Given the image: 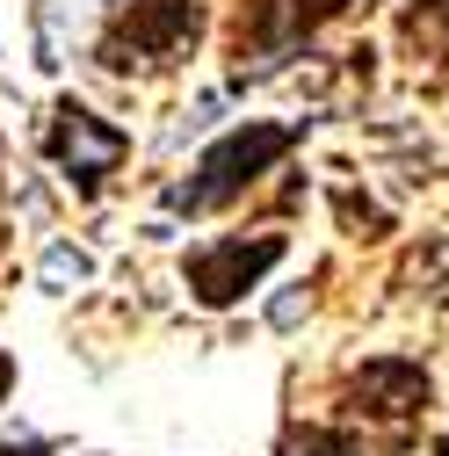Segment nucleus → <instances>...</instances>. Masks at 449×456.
I'll return each mask as SVG.
<instances>
[{
  "label": "nucleus",
  "mask_w": 449,
  "mask_h": 456,
  "mask_svg": "<svg viewBox=\"0 0 449 456\" xmlns=\"http://www.w3.org/2000/svg\"><path fill=\"white\" fill-rule=\"evenodd\" d=\"M305 138V124H240V131H224L203 159H196V175L167 196L175 210H189V217H203V210H224V203H240L275 159H283L290 145Z\"/></svg>",
  "instance_id": "f257e3e1"
},
{
  "label": "nucleus",
  "mask_w": 449,
  "mask_h": 456,
  "mask_svg": "<svg viewBox=\"0 0 449 456\" xmlns=\"http://www.w3.org/2000/svg\"><path fill=\"white\" fill-rule=\"evenodd\" d=\"M203 37V0H131L124 22L102 37V66L109 73H131V59L167 66Z\"/></svg>",
  "instance_id": "f03ea898"
},
{
  "label": "nucleus",
  "mask_w": 449,
  "mask_h": 456,
  "mask_svg": "<svg viewBox=\"0 0 449 456\" xmlns=\"http://www.w3.org/2000/svg\"><path fill=\"white\" fill-rule=\"evenodd\" d=\"M44 152L66 167V182H73V196H102V182L124 167V152H131V131H117V124H102L87 102H59L51 109V131H44Z\"/></svg>",
  "instance_id": "7ed1b4c3"
},
{
  "label": "nucleus",
  "mask_w": 449,
  "mask_h": 456,
  "mask_svg": "<svg viewBox=\"0 0 449 456\" xmlns=\"http://www.w3.org/2000/svg\"><path fill=\"white\" fill-rule=\"evenodd\" d=\"M290 254V240L283 232H254V240H217V247H196L189 254V290H196V305H210V312H224V305H240L254 282Z\"/></svg>",
  "instance_id": "20e7f679"
},
{
  "label": "nucleus",
  "mask_w": 449,
  "mask_h": 456,
  "mask_svg": "<svg viewBox=\"0 0 449 456\" xmlns=\"http://www.w3.org/2000/svg\"><path fill=\"white\" fill-rule=\"evenodd\" d=\"M428 370L420 362H406V355H377V362H363L355 370V384H348V413H370V420H413L420 406H428Z\"/></svg>",
  "instance_id": "39448f33"
},
{
  "label": "nucleus",
  "mask_w": 449,
  "mask_h": 456,
  "mask_svg": "<svg viewBox=\"0 0 449 456\" xmlns=\"http://www.w3.org/2000/svg\"><path fill=\"white\" fill-rule=\"evenodd\" d=\"M348 449H355V442H348V435H333V428H290L275 456H348Z\"/></svg>",
  "instance_id": "423d86ee"
},
{
  "label": "nucleus",
  "mask_w": 449,
  "mask_h": 456,
  "mask_svg": "<svg viewBox=\"0 0 449 456\" xmlns=\"http://www.w3.org/2000/svg\"><path fill=\"white\" fill-rule=\"evenodd\" d=\"M348 0H290V15H283V37H312L319 22H333Z\"/></svg>",
  "instance_id": "0eeeda50"
},
{
  "label": "nucleus",
  "mask_w": 449,
  "mask_h": 456,
  "mask_svg": "<svg viewBox=\"0 0 449 456\" xmlns=\"http://www.w3.org/2000/svg\"><path fill=\"white\" fill-rule=\"evenodd\" d=\"M0 456H51L44 442H0Z\"/></svg>",
  "instance_id": "6e6552de"
},
{
  "label": "nucleus",
  "mask_w": 449,
  "mask_h": 456,
  "mask_svg": "<svg viewBox=\"0 0 449 456\" xmlns=\"http://www.w3.org/2000/svg\"><path fill=\"white\" fill-rule=\"evenodd\" d=\"M8 384H15V355L0 348V398H8Z\"/></svg>",
  "instance_id": "1a4fd4ad"
},
{
  "label": "nucleus",
  "mask_w": 449,
  "mask_h": 456,
  "mask_svg": "<svg viewBox=\"0 0 449 456\" xmlns=\"http://www.w3.org/2000/svg\"><path fill=\"white\" fill-rule=\"evenodd\" d=\"M435 456H449V435H442V442H435Z\"/></svg>",
  "instance_id": "9d476101"
}]
</instances>
